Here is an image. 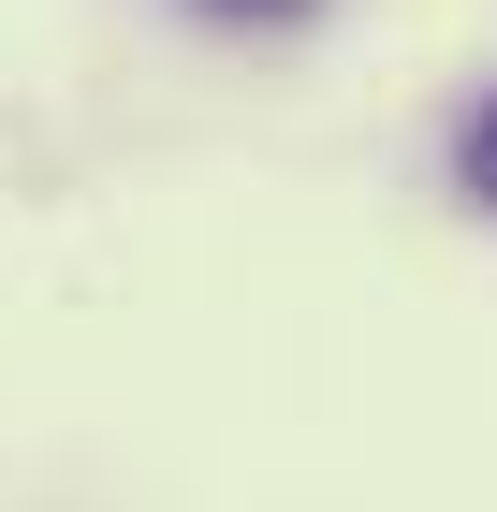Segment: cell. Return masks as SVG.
Instances as JSON below:
<instances>
[{
	"label": "cell",
	"instance_id": "6da1fadb",
	"mask_svg": "<svg viewBox=\"0 0 497 512\" xmlns=\"http://www.w3.org/2000/svg\"><path fill=\"white\" fill-rule=\"evenodd\" d=\"M454 191H468V205L497 220V88L468 103V132H454Z\"/></svg>",
	"mask_w": 497,
	"mask_h": 512
},
{
	"label": "cell",
	"instance_id": "7a4b0ae2",
	"mask_svg": "<svg viewBox=\"0 0 497 512\" xmlns=\"http://www.w3.org/2000/svg\"><path fill=\"white\" fill-rule=\"evenodd\" d=\"M205 15H234V30H293L307 0H205Z\"/></svg>",
	"mask_w": 497,
	"mask_h": 512
}]
</instances>
